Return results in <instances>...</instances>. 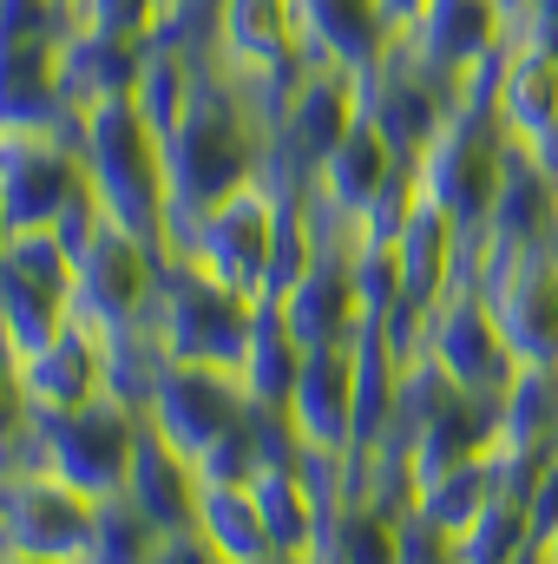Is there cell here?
<instances>
[{"mask_svg":"<svg viewBox=\"0 0 558 564\" xmlns=\"http://www.w3.org/2000/svg\"><path fill=\"white\" fill-rule=\"evenodd\" d=\"M250 315H257V295H237L230 282L204 276L197 263L164 257L144 328L164 348V361H197V368H230L237 375V355L250 341Z\"/></svg>","mask_w":558,"mask_h":564,"instance_id":"4","label":"cell"},{"mask_svg":"<svg viewBox=\"0 0 558 564\" xmlns=\"http://www.w3.org/2000/svg\"><path fill=\"white\" fill-rule=\"evenodd\" d=\"M86 191V158L73 132H0V210L7 230H53Z\"/></svg>","mask_w":558,"mask_h":564,"instance_id":"12","label":"cell"},{"mask_svg":"<svg viewBox=\"0 0 558 564\" xmlns=\"http://www.w3.org/2000/svg\"><path fill=\"white\" fill-rule=\"evenodd\" d=\"M395 40H408L447 79H466L513 40V7L506 0H427Z\"/></svg>","mask_w":558,"mask_h":564,"instance_id":"14","label":"cell"},{"mask_svg":"<svg viewBox=\"0 0 558 564\" xmlns=\"http://www.w3.org/2000/svg\"><path fill=\"white\" fill-rule=\"evenodd\" d=\"M144 414L119 394H93L79 408H33L20 473H53L86 499H119L132 453H139Z\"/></svg>","mask_w":558,"mask_h":564,"instance_id":"3","label":"cell"},{"mask_svg":"<svg viewBox=\"0 0 558 564\" xmlns=\"http://www.w3.org/2000/svg\"><path fill=\"white\" fill-rule=\"evenodd\" d=\"M197 73H204V59H191V53H178V46H164V40H151V46H144L132 106L144 112V126H151L158 139L184 119V106H191V93H197Z\"/></svg>","mask_w":558,"mask_h":564,"instance_id":"32","label":"cell"},{"mask_svg":"<svg viewBox=\"0 0 558 564\" xmlns=\"http://www.w3.org/2000/svg\"><path fill=\"white\" fill-rule=\"evenodd\" d=\"M493 119L513 144H526L539 164L558 151V53L506 40L493 73Z\"/></svg>","mask_w":558,"mask_h":564,"instance_id":"15","label":"cell"},{"mask_svg":"<svg viewBox=\"0 0 558 564\" xmlns=\"http://www.w3.org/2000/svg\"><path fill=\"white\" fill-rule=\"evenodd\" d=\"M355 99H362V119L388 139V151L401 164H415L420 151L447 132V119L460 112V79H447L408 40H395L382 53V66L355 79Z\"/></svg>","mask_w":558,"mask_h":564,"instance_id":"7","label":"cell"},{"mask_svg":"<svg viewBox=\"0 0 558 564\" xmlns=\"http://www.w3.org/2000/svg\"><path fill=\"white\" fill-rule=\"evenodd\" d=\"M420 7H427V0H382V13H388V26H395V33H401V26L415 20Z\"/></svg>","mask_w":558,"mask_h":564,"instance_id":"42","label":"cell"},{"mask_svg":"<svg viewBox=\"0 0 558 564\" xmlns=\"http://www.w3.org/2000/svg\"><path fill=\"white\" fill-rule=\"evenodd\" d=\"M217 20H224V0H164L151 40H164V46H178L191 59H211L217 53Z\"/></svg>","mask_w":558,"mask_h":564,"instance_id":"36","label":"cell"},{"mask_svg":"<svg viewBox=\"0 0 558 564\" xmlns=\"http://www.w3.org/2000/svg\"><path fill=\"white\" fill-rule=\"evenodd\" d=\"M401 171V158L388 151V139L368 126V119H355L342 139H335V151L322 158V171H315V191L329 197V204H342L348 217H362L382 191H388V177Z\"/></svg>","mask_w":558,"mask_h":564,"instance_id":"24","label":"cell"},{"mask_svg":"<svg viewBox=\"0 0 558 564\" xmlns=\"http://www.w3.org/2000/svg\"><path fill=\"white\" fill-rule=\"evenodd\" d=\"M158 144H164V184H171V217H164V250H171V230L204 217L217 197L257 184L264 151H270V119L217 59H204L184 119Z\"/></svg>","mask_w":558,"mask_h":564,"instance_id":"1","label":"cell"},{"mask_svg":"<svg viewBox=\"0 0 558 564\" xmlns=\"http://www.w3.org/2000/svg\"><path fill=\"white\" fill-rule=\"evenodd\" d=\"M144 46H151V40L73 26V33L60 40V86H66V106H73V112H93V106L132 99L139 66H144Z\"/></svg>","mask_w":558,"mask_h":564,"instance_id":"21","label":"cell"},{"mask_svg":"<svg viewBox=\"0 0 558 564\" xmlns=\"http://www.w3.org/2000/svg\"><path fill=\"white\" fill-rule=\"evenodd\" d=\"M420 361L447 388L480 394V401H500L506 381L519 375V361H513V348H506V335H500V322H493V308H486V295L473 282H453L427 308V348H420Z\"/></svg>","mask_w":558,"mask_h":564,"instance_id":"10","label":"cell"},{"mask_svg":"<svg viewBox=\"0 0 558 564\" xmlns=\"http://www.w3.org/2000/svg\"><path fill=\"white\" fill-rule=\"evenodd\" d=\"M539 552H546V564H558V519L539 532Z\"/></svg>","mask_w":558,"mask_h":564,"instance_id":"43","label":"cell"},{"mask_svg":"<svg viewBox=\"0 0 558 564\" xmlns=\"http://www.w3.org/2000/svg\"><path fill=\"white\" fill-rule=\"evenodd\" d=\"M158 13H164V0H158Z\"/></svg>","mask_w":558,"mask_h":564,"instance_id":"50","label":"cell"},{"mask_svg":"<svg viewBox=\"0 0 558 564\" xmlns=\"http://www.w3.org/2000/svg\"><path fill=\"white\" fill-rule=\"evenodd\" d=\"M506 144L513 139L500 132L493 106L460 93V112L447 119V132L415 158L420 197L460 237H486V217H493V197H500V177H506Z\"/></svg>","mask_w":558,"mask_h":564,"instance_id":"5","label":"cell"},{"mask_svg":"<svg viewBox=\"0 0 558 564\" xmlns=\"http://www.w3.org/2000/svg\"><path fill=\"white\" fill-rule=\"evenodd\" d=\"M158 545H164V532L119 492V499L93 506V539H86V558L79 564H151Z\"/></svg>","mask_w":558,"mask_h":564,"instance_id":"34","label":"cell"},{"mask_svg":"<svg viewBox=\"0 0 558 564\" xmlns=\"http://www.w3.org/2000/svg\"><path fill=\"white\" fill-rule=\"evenodd\" d=\"M533 545H539V532H533V506H526V499H513V492L486 499V512L453 539L460 564H519Z\"/></svg>","mask_w":558,"mask_h":564,"instance_id":"33","label":"cell"},{"mask_svg":"<svg viewBox=\"0 0 558 564\" xmlns=\"http://www.w3.org/2000/svg\"><path fill=\"white\" fill-rule=\"evenodd\" d=\"M546 171H552V191H558V151H552V158H546Z\"/></svg>","mask_w":558,"mask_h":564,"instance_id":"46","label":"cell"},{"mask_svg":"<svg viewBox=\"0 0 558 564\" xmlns=\"http://www.w3.org/2000/svg\"><path fill=\"white\" fill-rule=\"evenodd\" d=\"M73 7L66 0H0V40H66Z\"/></svg>","mask_w":558,"mask_h":564,"instance_id":"38","label":"cell"},{"mask_svg":"<svg viewBox=\"0 0 558 564\" xmlns=\"http://www.w3.org/2000/svg\"><path fill=\"white\" fill-rule=\"evenodd\" d=\"M493 446H513V453H552L558 446V361L519 368V375L506 381Z\"/></svg>","mask_w":558,"mask_h":564,"instance_id":"31","label":"cell"},{"mask_svg":"<svg viewBox=\"0 0 558 564\" xmlns=\"http://www.w3.org/2000/svg\"><path fill=\"white\" fill-rule=\"evenodd\" d=\"M224 564H264L277 558L270 532H264V512L250 499V486H204L197 492V525H191Z\"/></svg>","mask_w":558,"mask_h":564,"instance_id":"28","label":"cell"},{"mask_svg":"<svg viewBox=\"0 0 558 564\" xmlns=\"http://www.w3.org/2000/svg\"><path fill=\"white\" fill-rule=\"evenodd\" d=\"M395 564H460V552H453V539L447 532H433L427 519H401V552H395Z\"/></svg>","mask_w":558,"mask_h":564,"instance_id":"39","label":"cell"},{"mask_svg":"<svg viewBox=\"0 0 558 564\" xmlns=\"http://www.w3.org/2000/svg\"><path fill=\"white\" fill-rule=\"evenodd\" d=\"M73 26L151 40V33H158V0H73Z\"/></svg>","mask_w":558,"mask_h":564,"instance_id":"37","label":"cell"},{"mask_svg":"<svg viewBox=\"0 0 558 564\" xmlns=\"http://www.w3.org/2000/svg\"><path fill=\"white\" fill-rule=\"evenodd\" d=\"M79 158H86V184L99 197V210L132 230L139 243L164 250V217H171V184H164V144L144 126V112L132 99H112V106H93L79 112ZM171 257V250H164Z\"/></svg>","mask_w":558,"mask_h":564,"instance_id":"2","label":"cell"},{"mask_svg":"<svg viewBox=\"0 0 558 564\" xmlns=\"http://www.w3.org/2000/svg\"><path fill=\"white\" fill-rule=\"evenodd\" d=\"M513 40L558 53V0H526V7H519V20H513Z\"/></svg>","mask_w":558,"mask_h":564,"instance_id":"40","label":"cell"},{"mask_svg":"<svg viewBox=\"0 0 558 564\" xmlns=\"http://www.w3.org/2000/svg\"><path fill=\"white\" fill-rule=\"evenodd\" d=\"M348 270H355V302H362V322H382L395 302H401V257H395V243H355V257H348Z\"/></svg>","mask_w":558,"mask_h":564,"instance_id":"35","label":"cell"},{"mask_svg":"<svg viewBox=\"0 0 558 564\" xmlns=\"http://www.w3.org/2000/svg\"><path fill=\"white\" fill-rule=\"evenodd\" d=\"M506 7H513V20H519V7H526V0H506Z\"/></svg>","mask_w":558,"mask_h":564,"instance_id":"49","label":"cell"},{"mask_svg":"<svg viewBox=\"0 0 558 564\" xmlns=\"http://www.w3.org/2000/svg\"><path fill=\"white\" fill-rule=\"evenodd\" d=\"M250 499H257V512H264V532H270L277 558H309L315 525H322V506H315V492H309V479H302V453L257 466Z\"/></svg>","mask_w":558,"mask_h":564,"instance_id":"25","label":"cell"},{"mask_svg":"<svg viewBox=\"0 0 558 564\" xmlns=\"http://www.w3.org/2000/svg\"><path fill=\"white\" fill-rule=\"evenodd\" d=\"M486 499H500L493 446H486V453H473V459H460V466H447V473H433V479L415 492V519H427V525H433V532H447V539H460V532L486 512Z\"/></svg>","mask_w":558,"mask_h":564,"instance_id":"29","label":"cell"},{"mask_svg":"<svg viewBox=\"0 0 558 564\" xmlns=\"http://www.w3.org/2000/svg\"><path fill=\"white\" fill-rule=\"evenodd\" d=\"M66 322H73V289L66 282H46V276H33V270H20V263L0 257V328H7V341L20 355L46 348Z\"/></svg>","mask_w":558,"mask_h":564,"instance_id":"27","label":"cell"},{"mask_svg":"<svg viewBox=\"0 0 558 564\" xmlns=\"http://www.w3.org/2000/svg\"><path fill=\"white\" fill-rule=\"evenodd\" d=\"M519 564H546V552H539V545H533V552H526V558H519Z\"/></svg>","mask_w":558,"mask_h":564,"instance_id":"44","label":"cell"},{"mask_svg":"<svg viewBox=\"0 0 558 564\" xmlns=\"http://www.w3.org/2000/svg\"><path fill=\"white\" fill-rule=\"evenodd\" d=\"M250 414V394L230 368H197V361H164L158 381H151V401H144V421L151 433H164L184 459H197L217 433Z\"/></svg>","mask_w":558,"mask_h":564,"instance_id":"13","label":"cell"},{"mask_svg":"<svg viewBox=\"0 0 558 564\" xmlns=\"http://www.w3.org/2000/svg\"><path fill=\"white\" fill-rule=\"evenodd\" d=\"M0 564H46V558H13V552H7V558H0Z\"/></svg>","mask_w":558,"mask_h":564,"instance_id":"47","label":"cell"},{"mask_svg":"<svg viewBox=\"0 0 558 564\" xmlns=\"http://www.w3.org/2000/svg\"><path fill=\"white\" fill-rule=\"evenodd\" d=\"M302 13V40H309V59L322 66H342V73H375L382 53L395 46V26L382 13V0H296Z\"/></svg>","mask_w":558,"mask_h":564,"instance_id":"20","label":"cell"},{"mask_svg":"<svg viewBox=\"0 0 558 564\" xmlns=\"http://www.w3.org/2000/svg\"><path fill=\"white\" fill-rule=\"evenodd\" d=\"M395 552H401V519L375 512L368 499H348V506L322 512L309 564H395Z\"/></svg>","mask_w":558,"mask_h":564,"instance_id":"30","label":"cell"},{"mask_svg":"<svg viewBox=\"0 0 558 564\" xmlns=\"http://www.w3.org/2000/svg\"><path fill=\"white\" fill-rule=\"evenodd\" d=\"M7 237H13V230H7V210H0V250H7Z\"/></svg>","mask_w":558,"mask_h":564,"instance_id":"45","label":"cell"},{"mask_svg":"<svg viewBox=\"0 0 558 564\" xmlns=\"http://www.w3.org/2000/svg\"><path fill=\"white\" fill-rule=\"evenodd\" d=\"M158 270H164V250L139 243L132 230H119L106 217L93 230V243H79V257H73V315L86 328H99V335L144 328Z\"/></svg>","mask_w":558,"mask_h":564,"instance_id":"9","label":"cell"},{"mask_svg":"<svg viewBox=\"0 0 558 564\" xmlns=\"http://www.w3.org/2000/svg\"><path fill=\"white\" fill-rule=\"evenodd\" d=\"M197 492H204L197 466H191L164 433H151V421H144L132 473H126V499L171 539V532H191V525H197Z\"/></svg>","mask_w":558,"mask_h":564,"instance_id":"22","label":"cell"},{"mask_svg":"<svg viewBox=\"0 0 558 564\" xmlns=\"http://www.w3.org/2000/svg\"><path fill=\"white\" fill-rule=\"evenodd\" d=\"M302 341L289 335V322H282V302L277 295H257V315H250V341H244V355H237V381H244V394H250V408H289V388H296V375H302Z\"/></svg>","mask_w":558,"mask_h":564,"instance_id":"23","label":"cell"},{"mask_svg":"<svg viewBox=\"0 0 558 564\" xmlns=\"http://www.w3.org/2000/svg\"><path fill=\"white\" fill-rule=\"evenodd\" d=\"M395 257H401V302H408V308H433V302L447 295L453 270H460V230L420 197L415 217H408V230L395 237Z\"/></svg>","mask_w":558,"mask_h":564,"instance_id":"26","label":"cell"},{"mask_svg":"<svg viewBox=\"0 0 558 564\" xmlns=\"http://www.w3.org/2000/svg\"><path fill=\"white\" fill-rule=\"evenodd\" d=\"M264 564H309V558H264Z\"/></svg>","mask_w":558,"mask_h":564,"instance_id":"48","label":"cell"},{"mask_svg":"<svg viewBox=\"0 0 558 564\" xmlns=\"http://www.w3.org/2000/svg\"><path fill=\"white\" fill-rule=\"evenodd\" d=\"M277 197L264 184H244L217 197L204 217L171 230V257L197 263L204 276L230 282L237 295H270V263H277Z\"/></svg>","mask_w":558,"mask_h":564,"instance_id":"6","label":"cell"},{"mask_svg":"<svg viewBox=\"0 0 558 564\" xmlns=\"http://www.w3.org/2000/svg\"><path fill=\"white\" fill-rule=\"evenodd\" d=\"M93 506L53 473H7L0 479V558H46V564H79L93 539Z\"/></svg>","mask_w":558,"mask_h":564,"instance_id":"11","label":"cell"},{"mask_svg":"<svg viewBox=\"0 0 558 564\" xmlns=\"http://www.w3.org/2000/svg\"><path fill=\"white\" fill-rule=\"evenodd\" d=\"M0 132H79L60 86V40H0Z\"/></svg>","mask_w":558,"mask_h":564,"instance_id":"17","label":"cell"},{"mask_svg":"<svg viewBox=\"0 0 558 564\" xmlns=\"http://www.w3.org/2000/svg\"><path fill=\"white\" fill-rule=\"evenodd\" d=\"M480 295L513 348L519 368H546L558 361V250L533 243V250H480Z\"/></svg>","mask_w":558,"mask_h":564,"instance_id":"8","label":"cell"},{"mask_svg":"<svg viewBox=\"0 0 558 564\" xmlns=\"http://www.w3.org/2000/svg\"><path fill=\"white\" fill-rule=\"evenodd\" d=\"M151 564H224V558H217V552H211L197 532H171V539L151 552Z\"/></svg>","mask_w":558,"mask_h":564,"instance_id":"41","label":"cell"},{"mask_svg":"<svg viewBox=\"0 0 558 564\" xmlns=\"http://www.w3.org/2000/svg\"><path fill=\"white\" fill-rule=\"evenodd\" d=\"M355 250H309L302 276L282 289V322L302 348H342L362 328V302H355Z\"/></svg>","mask_w":558,"mask_h":564,"instance_id":"18","label":"cell"},{"mask_svg":"<svg viewBox=\"0 0 558 564\" xmlns=\"http://www.w3.org/2000/svg\"><path fill=\"white\" fill-rule=\"evenodd\" d=\"M20 381H26L33 408H79V401L106 394V335L73 315L46 348L20 355Z\"/></svg>","mask_w":558,"mask_h":564,"instance_id":"19","label":"cell"},{"mask_svg":"<svg viewBox=\"0 0 558 564\" xmlns=\"http://www.w3.org/2000/svg\"><path fill=\"white\" fill-rule=\"evenodd\" d=\"M282 421L309 453H348L355 446V348L348 341L302 355V375L289 388Z\"/></svg>","mask_w":558,"mask_h":564,"instance_id":"16","label":"cell"}]
</instances>
